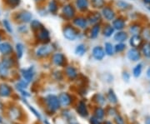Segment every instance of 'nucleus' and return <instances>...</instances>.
Here are the masks:
<instances>
[{"label": "nucleus", "mask_w": 150, "mask_h": 124, "mask_svg": "<svg viewBox=\"0 0 150 124\" xmlns=\"http://www.w3.org/2000/svg\"><path fill=\"white\" fill-rule=\"evenodd\" d=\"M148 10L150 12V6H148Z\"/></svg>", "instance_id": "58"}, {"label": "nucleus", "mask_w": 150, "mask_h": 124, "mask_svg": "<svg viewBox=\"0 0 150 124\" xmlns=\"http://www.w3.org/2000/svg\"><path fill=\"white\" fill-rule=\"evenodd\" d=\"M100 13L102 15L103 20L105 23H112V20L118 16V13L115 9V7L109 3L100 10Z\"/></svg>", "instance_id": "7"}, {"label": "nucleus", "mask_w": 150, "mask_h": 124, "mask_svg": "<svg viewBox=\"0 0 150 124\" xmlns=\"http://www.w3.org/2000/svg\"><path fill=\"white\" fill-rule=\"evenodd\" d=\"M33 1L37 6L45 5V4L48 2V0H33Z\"/></svg>", "instance_id": "49"}, {"label": "nucleus", "mask_w": 150, "mask_h": 124, "mask_svg": "<svg viewBox=\"0 0 150 124\" xmlns=\"http://www.w3.org/2000/svg\"><path fill=\"white\" fill-rule=\"evenodd\" d=\"M11 92H12V89L8 84L3 83L0 85V94L2 96H8Z\"/></svg>", "instance_id": "42"}, {"label": "nucleus", "mask_w": 150, "mask_h": 124, "mask_svg": "<svg viewBox=\"0 0 150 124\" xmlns=\"http://www.w3.org/2000/svg\"><path fill=\"white\" fill-rule=\"evenodd\" d=\"M141 57H142V54L140 52V49L130 48L127 51V58L131 62H139L141 59Z\"/></svg>", "instance_id": "23"}, {"label": "nucleus", "mask_w": 150, "mask_h": 124, "mask_svg": "<svg viewBox=\"0 0 150 124\" xmlns=\"http://www.w3.org/2000/svg\"><path fill=\"white\" fill-rule=\"evenodd\" d=\"M143 2L145 4H147L148 6H150V0H143Z\"/></svg>", "instance_id": "54"}, {"label": "nucleus", "mask_w": 150, "mask_h": 124, "mask_svg": "<svg viewBox=\"0 0 150 124\" xmlns=\"http://www.w3.org/2000/svg\"><path fill=\"white\" fill-rule=\"evenodd\" d=\"M114 120H115V123H116V124H125V121H124V119H123V118L121 116V115H118V114H117V115L115 116V118H114Z\"/></svg>", "instance_id": "46"}, {"label": "nucleus", "mask_w": 150, "mask_h": 124, "mask_svg": "<svg viewBox=\"0 0 150 124\" xmlns=\"http://www.w3.org/2000/svg\"><path fill=\"white\" fill-rule=\"evenodd\" d=\"M62 3V0H48V2L45 4V7L48 14L52 16H58Z\"/></svg>", "instance_id": "12"}, {"label": "nucleus", "mask_w": 150, "mask_h": 124, "mask_svg": "<svg viewBox=\"0 0 150 124\" xmlns=\"http://www.w3.org/2000/svg\"><path fill=\"white\" fill-rule=\"evenodd\" d=\"M10 69L8 66H6L4 63L0 62V77L2 78H6L9 74Z\"/></svg>", "instance_id": "40"}, {"label": "nucleus", "mask_w": 150, "mask_h": 124, "mask_svg": "<svg viewBox=\"0 0 150 124\" xmlns=\"http://www.w3.org/2000/svg\"><path fill=\"white\" fill-rule=\"evenodd\" d=\"M62 35L65 40L69 42H75L79 39L84 38L83 32L76 28L71 23H64L63 24Z\"/></svg>", "instance_id": "2"}, {"label": "nucleus", "mask_w": 150, "mask_h": 124, "mask_svg": "<svg viewBox=\"0 0 150 124\" xmlns=\"http://www.w3.org/2000/svg\"><path fill=\"white\" fill-rule=\"evenodd\" d=\"M115 7L121 11H129L132 8L133 6L125 0H118L115 4Z\"/></svg>", "instance_id": "32"}, {"label": "nucleus", "mask_w": 150, "mask_h": 124, "mask_svg": "<svg viewBox=\"0 0 150 124\" xmlns=\"http://www.w3.org/2000/svg\"><path fill=\"white\" fill-rule=\"evenodd\" d=\"M103 124H112L110 121H106V122H104V123Z\"/></svg>", "instance_id": "55"}, {"label": "nucleus", "mask_w": 150, "mask_h": 124, "mask_svg": "<svg viewBox=\"0 0 150 124\" xmlns=\"http://www.w3.org/2000/svg\"><path fill=\"white\" fill-rule=\"evenodd\" d=\"M63 2H70V1H72V0H62Z\"/></svg>", "instance_id": "56"}, {"label": "nucleus", "mask_w": 150, "mask_h": 124, "mask_svg": "<svg viewBox=\"0 0 150 124\" xmlns=\"http://www.w3.org/2000/svg\"><path fill=\"white\" fill-rule=\"evenodd\" d=\"M122 78L125 82H129V79H130V73L128 71H123V73H122Z\"/></svg>", "instance_id": "48"}, {"label": "nucleus", "mask_w": 150, "mask_h": 124, "mask_svg": "<svg viewBox=\"0 0 150 124\" xmlns=\"http://www.w3.org/2000/svg\"><path fill=\"white\" fill-rule=\"evenodd\" d=\"M115 32V29L112 26L111 23H105L103 22L102 23V30H101V35L103 38H112Z\"/></svg>", "instance_id": "20"}, {"label": "nucleus", "mask_w": 150, "mask_h": 124, "mask_svg": "<svg viewBox=\"0 0 150 124\" xmlns=\"http://www.w3.org/2000/svg\"><path fill=\"white\" fill-rule=\"evenodd\" d=\"M64 78H66L69 81H75L78 79L79 76V71L78 69V68L74 64H68L64 68Z\"/></svg>", "instance_id": "11"}, {"label": "nucleus", "mask_w": 150, "mask_h": 124, "mask_svg": "<svg viewBox=\"0 0 150 124\" xmlns=\"http://www.w3.org/2000/svg\"><path fill=\"white\" fill-rule=\"evenodd\" d=\"M33 40L34 44H42L52 42V34L50 30L45 25L40 27L38 31L32 33Z\"/></svg>", "instance_id": "4"}, {"label": "nucleus", "mask_w": 150, "mask_h": 124, "mask_svg": "<svg viewBox=\"0 0 150 124\" xmlns=\"http://www.w3.org/2000/svg\"><path fill=\"white\" fill-rule=\"evenodd\" d=\"M146 76L150 79V67L147 69V71H146Z\"/></svg>", "instance_id": "53"}, {"label": "nucleus", "mask_w": 150, "mask_h": 124, "mask_svg": "<svg viewBox=\"0 0 150 124\" xmlns=\"http://www.w3.org/2000/svg\"><path fill=\"white\" fill-rule=\"evenodd\" d=\"M25 53V45L22 42H17L14 45V52L13 55L15 56L17 60H20L23 58Z\"/></svg>", "instance_id": "24"}, {"label": "nucleus", "mask_w": 150, "mask_h": 124, "mask_svg": "<svg viewBox=\"0 0 150 124\" xmlns=\"http://www.w3.org/2000/svg\"><path fill=\"white\" fill-rule=\"evenodd\" d=\"M37 11L38 13H39L40 16H47L48 15V11H47V8L45 5H41V6H37Z\"/></svg>", "instance_id": "45"}, {"label": "nucleus", "mask_w": 150, "mask_h": 124, "mask_svg": "<svg viewBox=\"0 0 150 124\" xmlns=\"http://www.w3.org/2000/svg\"><path fill=\"white\" fill-rule=\"evenodd\" d=\"M103 50H104V53H105L106 56L112 57L115 54V53H114V44L112 42H108V41L105 42L103 43Z\"/></svg>", "instance_id": "31"}, {"label": "nucleus", "mask_w": 150, "mask_h": 124, "mask_svg": "<svg viewBox=\"0 0 150 124\" xmlns=\"http://www.w3.org/2000/svg\"><path fill=\"white\" fill-rule=\"evenodd\" d=\"M94 116L99 119L103 118L104 116H105V111L103 110V108H100V107L97 108L95 109V111H94Z\"/></svg>", "instance_id": "44"}, {"label": "nucleus", "mask_w": 150, "mask_h": 124, "mask_svg": "<svg viewBox=\"0 0 150 124\" xmlns=\"http://www.w3.org/2000/svg\"><path fill=\"white\" fill-rule=\"evenodd\" d=\"M4 4L11 10L18 8L22 4V0H3Z\"/></svg>", "instance_id": "30"}, {"label": "nucleus", "mask_w": 150, "mask_h": 124, "mask_svg": "<svg viewBox=\"0 0 150 124\" xmlns=\"http://www.w3.org/2000/svg\"><path fill=\"white\" fill-rule=\"evenodd\" d=\"M90 55H91V58L93 59L98 61V62L103 61L106 57L104 50H103V45H100V44L94 45L92 48L91 51H90Z\"/></svg>", "instance_id": "15"}, {"label": "nucleus", "mask_w": 150, "mask_h": 124, "mask_svg": "<svg viewBox=\"0 0 150 124\" xmlns=\"http://www.w3.org/2000/svg\"><path fill=\"white\" fill-rule=\"evenodd\" d=\"M89 123H90V124H102L101 121H100V119L98 118L95 117V116H93V117L90 118Z\"/></svg>", "instance_id": "47"}, {"label": "nucleus", "mask_w": 150, "mask_h": 124, "mask_svg": "<svg viewBox=\"0 0 150 124\" xmlns=\"http://www.w3.org/2000/svg\"><path fill=\"white\" fill-rule=\"evenodd\" d=\"M44 25L43 23V22L40 21L39 19L38 18H33L31 22L28 23V27H29V29H30V32L31 33H33L36 31H38L40 27H42Z\"/></svg>", "instance_id": "28"}, {"label": "nucleus", "mask_w": 150, "mask_h": 124, "mask_svg": "<svg viewBox=\"0 0 150 124\" xmlns=\"http://www.w3.org/2000/svg\"><path fill=\"white\" fill-rule=\"evenodd\" d=\"M139 49L142 56L146 58H150V42H144Z\"/></svg>", "instance_id": "33"}, {"label": "nucleus", "mask_w": 150, "mask_h": 124, "mask_svg": "<svg viewBox=\"0 0 150 124\" xmlns=\"http://www.w3.org/2000/svg\"><path fill=\"white\" fill-rule=\"evenodd\" d=\"M52 77L55 81H63L64 78V72L62 70L56 69L52 73Z\"/></svg>", "instance_id": "41"}, {"label": "nucleus", "mask_w": 150, "mask_h": 124, "mask_svg": "<svg viewBox=\"0 0 150 124\" xmlns=\"http://www.w3.org/2000/svg\"><path fill=\"white\" fill-rule=\"evenodd\" d=\"M143 67H144V65L141 63H139L134 66V68H133V72H132V74L134 78H138L141 76L142 73H143Z\"/></svg>", "instance_id": "39"}, {"label": "nucleus", "mask_w": 150, "mask_h": 124, "mask_svg": "<svg viewBox=\"0 0 150 124\" xmlns=\"http://www.w3.org/2000/svg\"><path fill=\"white\" fill-rule=\"evenodd\" d=\"M78 13H79L75 8L72 1L63 2L61 4V7H60L59 16L64 23H71V21L74 18V17Z\"/></svg>", "instance_id": "3"}, {"label": "nucleus", "mask_w": 150, "mask_h": 124, "mask_svg": "<svg viewBox=\"0 0 150 124\" xmlns=\"http://www.w3.org/2000/svg\"><path fill=\"white\" fill-rule=\"evenodd\" d=\"M108 113L110 116H115V115H117V110L114 108H109L108 110Z\"/></svg>", "instance_id": "50"}, {"label": "nucleus", "mask_w": 150, "mask_h": 124, "mask_svg": "<svg viewBox=\"0 0 150 124\" xmlns=\"http://www.w3.org/2000/svg\"><path fill=\"white\" fill-rule=\"evenodd\" d=\"M127 49V44L125 43H116L114 44V53L115 54H121Z\"/></svg>", "instance_id": "38"}, {"label": "nucleus", "mask_w": 150, "mask_h": 124, "mask_svg": "<svg viewBox=\"0 0 150 124\" xmlns=\"http://www.w3.org/2000/svg\"><path fill=\"white\" fill-rule=\"evenodd\" d=\"M112 26L115 31L125 30L127 27V19L122 15H118L111 23Z\"/></svg>", "instance_id": "18"}, {"label": "nucleus", "mask_w": 150, "mask_h": 124, "mask_svg": "<svg viewBox=\"0 0 150 124\" xmlns=\"http://www.w3.org/2000/svg\"><path fill=\"white\" fill-rule=\"evenodd\" d=\"M71 23L76 28H78L79 31L83 32H86L90 26L88 19H87L86 14H82V13H78L74 17V18L71 21Z\"/></svg>", "instance_id": "8"}, {"label": "nucleus", "mask_w": 150, "mask_h": 124, "mask_svg": "<svg viewBox=\"0 0 150 124\" xmlns=\"http://www.w3.org/2000/svg\"><path fill=\"white\" fill-rule=\"evenodd\" d=\"M93 101L95 102L96 103H98V105H100V106H103V105H104L105 103H106V97L105 96L102 94V93H96V94H94V96L93 97Z\"/></svg>", "instance_id": "37"}, {"label": "nucleus", "mask_w": 150, "mask_h": 124, "mask_svg": "<svg viewBox=\"0 0 150 124\" xmlns=\"http://www.w3.org/2000/svg\"><path fill=\"white\" fill-rule=\"evenodd\" d=\"M4 32H2V31H0V43L1 42H3L4 40Z\"/></svg>", "instance_id": "51"}, {"label": "nucleus", "mask_w": 150, "mask_h": 124, "mask_svg": "<svg viewBox=\"0 0 150 124\" xmlns=\"http://www.w3.org/2000/svg\"><path fill=\"white\" fill-rule=\"evenodd\" d=\"M2 26L4 29V32H6L8 34H13V27L12 25V23L9 19L8 18H4L2 21Z\"/></svg>", "instance_id": "34"}, {"label": "nucleus", "mask_w": 150, "mask_h": 124, "mask_svg": "<svg viewBox=\"0 0 150 124\" xmlns=\"http://www.w3.org/2000/svg\"><path fill=\"white\" fill-rule=\"evenodd\" d=\"M128 27H129L128 32L131 35H134V34H140L144 27H142V24L139 22H133L132 23H130V25Z\"/></svg>", "instance_id": "26"}, {"label": "nucleus", "mask_w": 150, "mask_h": 124, "mask_svg": "<svg viewBox=\"0 0 150 124\" xmlns=\"http://www.w3.org/2000/svg\"><path fill=\"white\" fill-rule=\"evenodd\" d=\"M58 50V45L53 41L48 43L34 44L33 49V55L34 58L39 60L49 59L51 55Z\"/></svg>", "instance_id": "1"}, {"label": "nucleus", "mask_w": 150, "mask_h": 124, "mask_svg": "<svg viewBox=\"0 0 150 124\" xmlns=\"http://www.w3.org/2000/svg\"><path fill=\"white\" fill-rule=\"evenodd\" d=\"M106 99L112 104H116L118 103V97H117L115 92L113 91V89H112V88L108 89L107 94H106Z\"/></svg>", "instance_id": "35"}, {"label": "nucleus", "mask_w": 150, "mask_h": 124, "mask_svg": "<svg viewBox=\"0 0 150 124\" xmlns=\"http://www.w3.org/2000/svg\"><path fill=\"white\" fill-rule=\"evenodd\" d=\"M12 18L17 24H28L33 18V14L28 9H20L13 13Z\"/></svg>", "instance_id": "5"}, {"label": "nucleus", "mask_w": 150, "mask_h": 124, "mask_svg": "<svg viewBox=\"0 0 150 124\" xmlns=\"http://www.w3.org/2000/svg\"><path fill=\"white\" fill-rule=\"evenodd\" d=\"M86 17L90 26L94 24H102L103 23L100 11L91 9L88 13H86Z\"/></svg>", "instance_id": "14"}, {"label": "nucleus", "mask_w": 150, "mask_h": 124, "mask_svg": "<svg viewBox=\"0 0 150 124\" xmlns=\"http://www.w3.org/2000/svg\"><path fill=\"white\" fill-rule=\"evenodd\" d=\"M67 55L59 50H56L49 58V62L54 67L57 68H64L69 63Z\"/></svg>", "instance_id": "6"}, {"label": "nucleus", "mask_w": 150, "mask_h": 124, "mask_svg": "<svg viewBox=\"0 0 150 124\" xmlns=\"http://www.w3.org/2000/svg\"><path fill=\"white\" fill-rule=\"evenodd\" d=\"M141 36L144 38V42H150V28L149 27H143L141 31Z\"/></svg>", "instance_id": "43"}, {"label": "nucleus", "mask_w": 150, "mask_h": 124, "mask_svg": "<svg viewBox=\"0 0 150 124\" xmlns=\"http://www.w3.org/2000/svg\"><path fill=\"white\" fill-rule=\"evenodd\" d=\"M102 24H94L91 25L88 28L86 32H83L84 38L88 40H96L101 36Z\"/></svg>", "instance_id": "10"}, {"label": "nucleus", "mask_w": 150, "mask_h": 124, "mask_svg": "<svg viewBox=\"0 0 150 124\" xmlns=\"http://www.w3.org/2000/svg\"><path fill=\"white\" fill-rule=\"evenodd\" d=\"M44 103L46 105V108L50 113L56 112L61 107L59 97L54 94H48V96L44 97Z\"/></svg>", "instance_id": "9"}, {"label": "nucleus", "mask_w": 150, "mask_h": 124, "mask_svg": "<svg viewBox=\"0 0 150 124\" xmlns=\"http://www.w3.org/2000/svg\"><path fill=\"white\" fill-rule=\"evenodd\" d=\"M22 78L26 81L28 83H30L31 82L33 81L35 76H36V70L34 66H29L28 68H22L20 71Z\"/></svg>", "instance_id": "17"}, {"label": "nucleus", "mask_w": 150, "mask_h": 124, "mask_svg": "<svg viewBox=\"0 0 150 124\" xmlns=\"http://www.w3.org/2000/svg\"><path fill=\"white\" fill-rule=\"evenodd\" d=\"M72 2L79 13L86 14L91 10L89 0H72Z\"/></svg>", "instance_id": "13"}, {"label": "nucleus", "mask_w": 150, "mask_h": 124, "mask_svg": "<svg viewBox=\"0 0 150 124\" xmlns=\"http://www.w3.org/2000/svg\"><path fill=\"white\" fill-rule=\"evenodd\" d=\"M88 51V44L85 43H78L74 48V54L78 57H83L84 56Z\"/></svg>", "instance_id": "25"}, {"label": "nucleus", "mask_w": 150, "mask_h": 124, "mask_svg": "<svg viewBox=\"0 0 150 124\" xmlns=\"http://www.w3.org/2000/svg\"><path fill=\"white\" fill-rule=\"evenodd\" d=\"M77 112L82 118H87L88 116V110L84 101H79L77 106Z\"/></svg>", "instance_id": "29"}, {"label": "nucleus", "mask_w": 150, "mask_h": 124, "mask_svg": "<svg viewBox=\"0 0 150 124\" xmlns=\"http://www.w3.org/2000/svg\"><path fill=\"white\" fill-rule=\"evenodd\" d=\"M58 97H59L60 105L63 107H69L73 103V96L70 94L69 92H60Z\"/></svg>", "instance_id": "22"}, {"label": "nucleus", "mask_w": 150, "mask_h": 124, "mask_svg": "<svg viewBox=\"0 0 150 124\" xmlns=\"http://www.w3.org/2000/svg\"><path fill=\"white\" fill-rule=\"evenodd\" d=\"M128 42L131 48L139 49L142 47L143 43H144V40L142 38L141 34H134L129 36Z\"/></svg>", "instance_id": "19"}, {"label": "nucleus", "mask_w": 150, "mask_h": 124, "mask_svg": "<svg viewBox=\"0 0 150 124\" xmlns=\"http://www.w3.org/2000/svg\"><path fill=\"white\" fill-rule=\"evenodd\" d=\"M91 9L100 11L104 6L108 4V0H89Z\"/></svg>", "instance_id": "27"}, {"label": "nucleus", "mask_w": 150, "mask_h": 124, "mask_svg": "<svg viewBox=\"0 0 150 124\" xmlns=\"http://www.w3.org/2000/svg\"><path fill=\"white\" fill-rule=\"evenodd\" d=\"M17 31L20 35H28L30 32V29L28 27V24H18Z\"/></svg>", "instance_id": "36"}, {"label": "nucleus", "mask_w": 150, "mask_h": 124, "mask_svg": "<svg viewBox=\"0 0 150 124\" xmlns=\"http://www.w3.org/2000/svg\"><path fill=\"white\" fill-rule=\"evenodd\" d=\"M0 15H1V12H0Z\"/></svg>", "instance_id": "59"}, {"label": "nucleus", "mask_w": 150, "mask_h": 124, "mask_svg": "<svg viewBox=\"0 0 150 124\" xmlns=\"http://www.w3.org/2000/svg\"><path fill=\"white\" fill-rule=\"evenodd\" d=\"M70 124H79V123H75V122H73V123H71Z\"/></svg>", "instance_id": "57"}, {"label": "nucleus", "mask_w": 150, "mask_h": 124, "mask_svg": "<svg viewBox=\"0 0 150 124\" xmlns=\"http://www.w3.org/2000/svg\"><path fill=\"white\" fill-rule=\"evenodd\" d=\"M14 52V45L9 40L4 39L3 42L0 43V54L2 56H10L13 55Z\"/></svg>", "instance_id": "16"}, {"label": "nucleus", "mask_w": 150, "mask_h": 124, "mask_svg": "<svg viewBox=\"0 0 150 124\" xmlns=\"http://www.w3.org/2000/svg\"><path fill=\"white\" fill-rule=\"evenodd\" d=\"M112 38L115 43H126L129 40V33L125 30L115 31Z\"/></svg>", "instance_id": "21"}, {"label": "nucleus", "mask_w": 150, "mask_h": 124, "mask_svg": "<svg viewBox=\"0 0 150 124\" xmlns=\"http://www.w3.org/2000/svg\"><path fill=\"white\" fill-rule=\"evenodd\" d=\"M145 124H150V116H147L145 118Z\"/></svg>", "instance_id": "52"}]
</instances>
